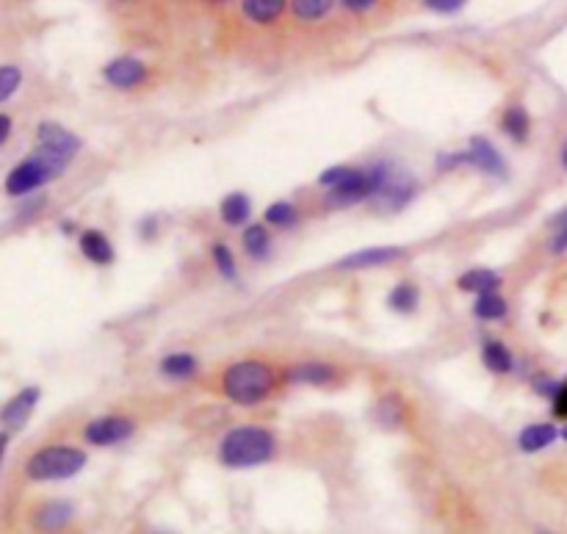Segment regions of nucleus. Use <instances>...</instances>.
Returning <instances> with one entry per match:
<instances>
[{"mask_svg":"<svg viewBox=\"0 0 567 534\" xmlns=\"http://www.w3.org/2000/svg\"><path fill=\"white\" fill-rule=\"evenodd\" d=\"M457 285H460L462 291H468V294L482 297V294H490V291L501 288V277L493 269H471V272L462 274Z\"/></svg>","mask_w":567,"mask_h":534,"instance_id":"nucleus-17","label":"nucleus"},{"mask_svg":"<svg viewBox=\"0 0 567 534\" xmlns=\"http://www.w3.org/2000/svg\"><path fill=\"white\" fill-rule=\"evenodd\" d=\"M562 438H565V440H567V427H565V429H562Z\"/></svg>","mask_w":567,"mask_h":534,"instance_id":"nucleus-39","label":"nucleus"},{"mask_svg":"<svg viewBox=\"0 0 567 534\" xmlns=\"http://www.w3.org/2000/svg\"><path fill=\"white\" fill-rule=\"evenodd\" d=\"M341 6L346 12H371L377 3H374V0H343Z\"/></svg>","mask_w":567,"mask_h":534,"instance_id":"nucleus-33","label":"nucleus"},{"mask_svg":"<svg viewBox=\"0 0 567 534\" xmlns=\"http://www.w3.org/2000/svg\"><path fill=\"white\" fill-rule=\"evenodd\" d=\"M377 421L382 427H399L404 421V399L399 393L382 396L377 404Z\"/></svg>","mask_w":567,"mask_h":534,"instance_id":"nucleus-23","label":"nucleus"},{"mask_svg":"<svg viewBox=\"0 0 567 534\" xmlns=\"http://www.w3.org/2000/svg\"><path fill=\"white\" fill-rule=\"evenodd\" d=\"M222 388H225V396L230 402L252 407L272 393L274 371L260 360H238L225 371Z\"/></svg>","mask_w":567,"mask_h":534,"instance_id":"nucleus-2","label":"nucleus"},{"mask_svg":"<svg viewBox=\"0 0 567 534\" xmlns=\"http://www.w3.org/2000/svg\"><path fill=\"white\" fill-rule=\"evenodd\" d=\"M415 197V183L410 175H404L402 169H396V175L390 178L388 189L379 194V202H385L388 208H404Z\"/></svg>","mask_w":567,"mask_h":534,"instance_id":"nucleus-14","label":"nucleus"},{"mask_svg":"<svg viewBox=\"0 0 567 534\" xmlns=\"http://www.w3.org/2000/svg\"><path fill=\"white\" fill-rule=\"evenodd\" d=\"M219 214H222V222L230 227H241L249 222V214H252V202H249L247 194L241 191H233L227 194L222 205H219Z\"/></svg>","mask_w":567,"mask_h":534,"instance_id":"nucleus-15","label":"nucleus"},{"mask_svg":"<svg viewBox=\"0 0 567 534\" xmlns=\"http://www.w3.org/2000/svg\"><path fill=\"white\" fill-rule=\"evenodd\" d=\"M551 227H554V230H567V208L551 219Z\"/></svg>","mask_w":567,"mask_h":534,"instance_id":"nucleus-36","label":"nucleus"},{"mask_svg":"<svg viewBox=\"0 0 567 534\" xmlns=\"http://www.w3.org/2000/svg\"><path fill=\"white\" fill-rule=\"evenodd\" d=\"M274 435L269 429L244 424L233 427L219 443V457L227 468H255V465L269 463L274 457Z\"/></svg>","mask_w":567,"mask_h":534,"instance_id":"nucleus-1","label":"nucleus"},{"mask_svg":"<svg viewBox=\"0 0 567 534\" xmlns=\"http://www.w3.org/2000/svg\"><path fill=\"white\" fill-rule=\"evenodd\" d=\"M64 169H67L64 161L50 158V155L36 150L34 155H28L25 161H20V164L9 172V178H6V194L25 197V194H31V191L42 189V186L50 183L53 178L64 175Z\"/></svg>","mask_w":567,"mask_h":534,"instance_id":"nucleus-4","label":"nucleus"},{"mask_svg":"<svg viewBox=\"0 0 567 534\" xmlns=\"http://www.w3.org/2000/svg\"><path fill=\"white\" fill-rule=\"evenodd\" d=\"M501 128L507 133L512 142H526L529 136V128H532V119H529V111L523 106H509L501 117Z\"/></svg>","mask_w":567,"mask_h":534,"instance_id":"nucleus-20","label":"nucleus"},{"mask_svg":"<svg viewBox=\"0 0 567 534\" xmlns=\"http://www.w3.org/2000/svg\"><path fill=\"white\" fill-rule=\"evenodd\" d=\"M556 438H559V429L554 424H529V427L520 429L518 446L526 454H537V451L548 449Z\"/></svg>","mask_w":567,"mask_h":534,"instance_id":"nucleus-13","label":"nucleus"},{"mask_svg":"<svg viewBox=\"0 0 567 534\" xmlns=\"http://www.w3.org/2000/svg\"><path fill=\"white\" fill-rule=\"evenodd\" d=\"M266 225L274 227H294L299 222V211H296L294 202H274L266 208Z\"/></svg>","mask_w":567,"mask_h":534,"instance_id":"nucleus-26","label":"nucleus"},{"mask_svg":"<svg viewBox=\"0 0 567 534\" xmlns=\"http://www.w3.org/2000/svg\"><path fill=\"white\" fill-rule=\"evenodd\" d=\"M426 9H432V12H440V14H454L462 9V0H424Z\"/></svg>","mask_w":567,"mask_h":534,"instance_id":"nucleus-31","label":"nucleus"},{"mask_svg":"<svg viewBox=\"0 0 567 534\" xmlns=\"http://www.w3.org/2000/svg\"><path fill=\"white\" fill-rule=\"evenodd\" d=\"M551 404H554V416L556 418H567V380L559 382V391L554 393Z\"/></svg>","mask_w":567,"mask_h":534,"instance_id":"nucleus-32","label":"nucleus"},{"mask_svg":"<svg viewBox=\"0 0 567 534\" xmlns=\"http://www.w3.org/2000/svg\"><path fill=\"white\" fill-rule=\"evenodd\" d=\"M551 252H554V255H565V252H567V230H554V238H551Z\"/></svg>","mask_w":567,"mask_h":534,"instance_id":"nucleus-34","label":"nucleus"},{"mask_svg":"<svg viewBox=\"0 0 567 534\" xmlns=\"http://www.w3.org/2000/svg\"><path fill=\"white\" fill-rule=\"evenodd\" d=\"M103 78H106L111 86H117V89H133V86L147 81V64L133 59V56H119V59H114L111 64H106Z\"/></svg>","mask_w":567,"mask_h":534,"instance_id":"nucleus-10","label":"nucleus"},{"mask_svg":"<svg viewBox=\"0 0 567 534\" xmlns=\"http://www.w3.org/2000/svg\"><path fill=\"white\" fill-rule=\"evenodd\" d=\"M83 465H86V451L56 443L31 454V460L25 463V474L34 482H61L81 474Z\"/></svg>","mask_w":567,"mask_h":534,"instance_id":"nucleus-3","label":"nucleus"},{"mask_svg":"<svg viewBox=\"0 0 567 534\" xmlns=\"http://www.w3.org/2000/svg\"><path fill=\"white\" fill-rule=\"evenodd\" d=\"M388 308L402 316H410L418 308V288L413 283H399L388 294Z\"/></svg>","mask_w":567,"mask_h":534,"instance_id":"nucleus-24","label":"nucleus"},{"mask_svg":"<svg viewBox=\"0 0 567 534\" xmlns=\"http://www.w3.org/2000/svg\"><path fill=\"white\" fill-rule=\"evenodd\" d=\"M465 164L482 169L485 175H493V178L504 180L509 175L504 155L498 153L496 144L487 142V139H482V136H473L471 139L468 150H465Z\"/></svg>","mask_w":567,"mask_h":534,"instance_id":"nucleus-7","label":"nucleus"},{"mask_svg":"<svg viewBox=\"0 0 567 534\" xmlns=\"http://www.w3.org/2000/svg\"><path fill=\"white\" fill-rule=\"evenodd\" d=\"M285 6H291V3H285V0H244L241 12L247 14L252 23L269 25L285 12Z\"/></svg>","mask_w":567,"mask_h":534,"instance_id":"nucleus-18","label":"nucleus"},{"mask_svg":"<svg viewBox=\"0 0 567 534\" xmlns=\"http://www.w3.org/2000/svg\"><path fill=\"white\" fill-rule=\"evenodd\" d=\"M540 534H554V532H540Z\"/></svg>","mask_w":567,"mask_h":534,"instance_id":"nucleus-40","label":"nucleus"},{"mask_svg":"<svg viewBox=\"0 0 567 534\" xmlns=\"http://www.w3.org/2000/svg\"><path fill=\"white\" fill-rule=\"evenodd\" d=\"M81 252L89 261L97 263V266H108V263L114 261V247H111V241L100 230H86L83 233Z\"/></svg>","mask_w":567,"mask_h":534,"instance_id":"nucleus-16","label":"nucleus"},{"mask_svg":"<svg viewBox=\"0 0 567 534\" xmlns=\"http://www.w3.org/2000/svg\"><path fill=\"white\" fill-rule=\"evenodd\" d=\"M269 230L263 225H249L244 230V250L252 255V258H266L269 255Z\"/></svg>","mask_w":567,"mask_h":534,"instance_id":"nucleus-25","label":"nucleus"},{"mask_svg":"<svg viewBox=\"0 0 567 534\" xmlns=\"http://www.w3.org/2000/svg\"><path fill=\"white\" fill-rule=\"evenodd\" d=\"M197 371H200V363L189 352H175V355H166L161 360V374L169 380H189Z\"/></svg>","mask_w":567,"mask_h":534,"instance_id":"nucleus-19","label":"nucleus"},{"mask_svg":"<svg viewBox=\"0 0 567 534\" xmlns=\"http://www.w3.org/2000/svg\"><path fill=\"white\" fill-rule=\"evenodd\" d=\"M211 255H213V263H216V269L222 272V277L227 280H236V258H233V252L227 244L222 241H216L211 247Z\"/></svg>","mask_w":567,"mask_h":534,"instance_id":"nucleus-29","label":"nucleus"},{"mask_svg":"<svg viewBox=\"0 0 567 534\" xmlns=\"http://www.w3.org/2000/svg\"><path fill=\"white\" fill-rule=\"evenodd\" d=\"M9 133H12V117H9V114H0V144L9 139Z\"/></svg>","mask_w":567,"mask_h":534,"instance_id":"nucleus-35","label":"nucleus"},{"mask_svg":"<svg viewBox=\"0 0 567 534\" xmlns=\"http://www.w3.org/2000/svg\"><path fill=\"white\" fill-rule=\"evenodd\" d=\"M153 534H164V532H153Z\"/></svg>","mask_w":567,"mask_h":534,"instance_id":"nucleus-41","label":"nucleus"},{"mask_svg":"<svg viewBox=\"0 0 567 534\" xmlns=\"http://www.w3.org/2000/svg\"><path fill=\"white\" fill-rule=\"evenodd\" d=\"M39 399H42V391H39L36 385H28V388H23L20 393H14L12 399L0 407V424L6 429L25 427V421L31 418Z\"/></svg>","mask_w":567,"mask_h":534,"instance_id":"nucleus-8","label":"nucleus"},{"mask_svg":"<svg viewBox=\"0 0 567 534\" xmlns=\"http://www.w3.org/2000/svg\"><path fill=\"white\" fill-rule=\"evenodd\" d=\"M285 380L294 382V385H327L335 380V368L321 363V360H305V363H296L285 371Z\"/></svg>","mask_w":567,"mask_h":534,"instance_id":"nucleus-12","label":"nucleus"},{"mask_svg":"<svg viewBox=\"0 0 567 534\" xmlns=\"http://www.w3.org/2000/svg\"><path fill=\"white\" fill-rule=\"evenodd\" d=\"M6 446H9V435L3 432V435H0V460H3V451H6Z\"/></svg>","mask_w":567,"mask_h":534,"instance_id":"nucleus-37","label":"nucleus"},{"mask_svg":"<svg viewBox=\"0 0 567 534\" xmlns=\"http://www.w3.org/2000/svg\"><path fill=\"white\" fill-rule=\"evenodd\" d=\"M36 139H39V153L59 158L64 164H70V158H75L81 150V139L59 122H42L36 128Z\"/></svg>","mask_w":567,"mask_h":534,"instance_id":"nucleus-5","label":"nucleus"},{"mask_svg":"<svg viewBox=\"0 0 567 534\" xmlns=\"http://www.w3.org/2000/svg\"><path fill=\"white\" fill-rule=\"evenodd\" d=\"M559 158H562V167H565V172H567V139H565V144H562V150H559Z\"/></svg>","mask_w":567,"mask_h":534,"instance_id":"nucleus-38","label":"nucleus"},{"mask_svg":"<svg viewBox=\"0 0 567 534\" xmlns=\"http://www.w3.org/2000/svg\"><path fill=\"white\" fill-rule=\"evenodd\" d=\"M20 84H23V72H20V67L3 64V67H0V103H6V100L20 89Z\"/></svg>","mask_w":567,"mask_h":534,"instance_id":"nucleus-28","label":"nucleus"},{"mask_svg":"<svg viewBox=\"0 0 567 534\" xmlns=\"http://www.w3.org/2000/svg\"><path fill=\"white\" fill-rule=\"evenodd\" d=\"M482 360L485 366L493 371V374H509L515 368V360H512V352L507 349V344L501 341H485L482 346Z\"/></svg>","mask_w":567,"mask_h":534,"instance_id":"nucleus-21","label":"nucleus"},{"mask_svg":"<svg viewBox=\"0 0 567 534\" xmlns=\"http://www.w3.org/2000/svg\"><path fill=\"white\" fill-rule=\"evenodd\" d=\"M133 421L125 416H103L89 421L83 429V438L92 446H117L133 435Z\"/></svg>","mask_w":567,"mask_h":534,"instance_id":"nucleus-6","label":"nucleus"},{"mask_svg":"<svg viewBox=\"0 0 567 534\" xmlns=\"http://www.w3.org/2000/svg\"><path fill=\"white\" fill-rule=\"evenodd\" d=\"M507 299L501 297L498 291H490V294H482V297H476L473 302V316L482 321H498L507 316Z\"/></svg>","mask_w":567,"mask_h":534,"instance_id":"nucleus-22","label":"nucleus"},{"mask_svg":"<svg viewBox=\"0 0 567 534\" xmlns=\"http://www.w3.org/2000/svg\"><path fill=\"white\" fill-rule=\"evenodd\" d=\"M532 388L540 396H545V399H554V393L559 391V382L554 380V377H548V374H537L532 380Z\"/></svg>","mask_w":567,"mask_h":534,"instance_id":"nucleus-30","label":"nucleus"},{"mask_svg":"<svg viewBox=\"0 0 567 534\" xmlns=\"http://www.w3.org/2000/svg\"><path fill=\"white\" fill-rule=\"evenodd\" d=\"M291 12H294L299 20L313 23V20H321V17H327V14L332 12V3L330 0H294V3H291Z\"/></svg>","mask_w":567,"mask_h":534,"instance_id":"nucleus-27","label":"nucleus"},{"mask_svg":"<svg viewBox=\"0 0 567 534\" xmlns=\"http://www.w3.org/2000/svg\"><path fill=\"white\" fill-rule=\"evenodd\" d=\"M404 250L399 247H368V250H357L338 261V269H371V266H385V263L402 258Z\"/></svg>","mask_w":567,"mask_h":534,"instance_id":"nucleus-11","label":"nucleus"},{"mask_svg":"<svg viewBox=\"0 0 567 534\" xmlns=\"http://www.w3.org/2000/svg\"><path fill=\"white\" fill-rule=\"evenodd\" d=\"M72 518H75V507H72L70 501H45V504L34 512V529L42 534H59L70 526Z\"/></svg>","mask_w":567,"mask_h":534,"instance_id":"nucleus-9","label":"nucleus"}]
</instances>
